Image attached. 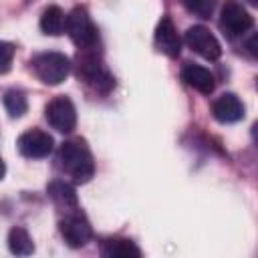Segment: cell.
I'll return each instance as SVG.
<instances>
[{
    "label": "cell",
    "instance_id": "e0dca14e",
    "mask_svg": "<svg viewBox=\"0 0 258 258\" xmlns=\"http://www.w3.org/2000/svg\"><path fill=\"white\" fill-rule=\"evenodd\" d=\"M4 107H6V113H8L12 119L22 117V115L28 111L26 95H24L20 89H8V91L4 93Z\"/></svg>",
    "mask_w": 258,
    "mask_h": 258
},
{
    "label": "cell",
    "instance_id": "7c38bea8",
    "mask_svg": "<svg viewBox=\"0 0 258 258\" xmlns=\"http://www.w3.org/2000/svg\"><path fill=\"white\" fill-rule=\"evenodd\" d=\"M181 79L187 87H191L194 91L202 93V95H210L214 93L216 89V79L214 75L202 67V64H196V62H185L183 69H181Z\"/></svg>",
    "mask_w": 258,
    "mask_h": 258
},
{
    "label": "cell",
    "instance_id": "8992f818",
    "mask_svg": "<svg viewBox=\"0 0 258 258\" xmlns=\"http://www.w3.org/2000/svg\"><path fill=\"white\" fill-rule=\"evenodd\" d=\"M58 232L64 238L67 246H71V248H83L93 238L91 224L79 208L64 212V216L58 220Z\"/></svg>",
    "mask_w": 258,
    "mask_h": 258
},
{
    "label": "cell",
    "instance_id": "5b68a950",
    "mask_svg": "<svg viewBox=\"0 0 258 258\" xmlns=\"http://www.w3.org/2000/svg\"><path fill=\"white\" fill-rule=\"evenodd\" d=\"M254 26L252 14L238 0H226L220 10V28L228 38L246 34Z\"/></svg>",
    "mask_w": 258,
    "mask_h": 258
},
{
    "label": "cell",
    "instance_id": "2e32d148",
    "mask_svg": "<svg viewBox=\"0 0 258 258\" xmlns=\"http://www.w3.org/2000/svg\"><path fill=\"white\" fill-rule=\"evenodd\" d=\"M8 250L16 256H30L34 252V242L22 226H14L8 232Z\"/></svg>",
    "mask_w": 258,
    "mask_h": 258
},
{
    "label": "cell",
    "instance_id": "52a82bcc",
    "mask_svg": "<svg viewBox=\"0 0 258 258\" xmlns=\"http://www.w3.org/2000/svg\"><path fill=\"white\" fill-rule=\"evenodd\" d=\"M44 119L58 133H73L77 127V109L73 101L64 95L50 99L44 107Z\"/></svg>",
    "mask_w": 258,
    "mask_h": 258
},
{
    "label": "cell",
    "instance_id": "ffe728a7",
    "mask_svg": "<svg viewBox=\"0 0 258 258\" xmlns=\"http://www.w3.org/2000/svg\"><path fill=\"white\" fill-rule=\"evenodd\" d=\"M4 173H6V165H4V161H2V157H0V179L4 177Z\"/></svg>",
    "mask_w": 258,
    "mask_h": 258
},
{
    "label": "cell",
    "instance_id": "277c9868",
    "mask_svg": "<svg viewBox=\"0 0 258 258\" xmlns=\"http://www.w3.org/2000/svg\"><path fill=\"white\" fill-rule=\"evenodd\" d=\"M64 32L69 34V38L73 40L75 46H79V50H87V48H95L99 42V30L93 24L87 8L77 6L67 14L64 20Z\"/></svg>",
    "mask_w": 258,
    "mask_h": 258
},
{
    "label": "cell",
    "instance_id": "6da1fadb",
    "mask_svg": "<svg viewBox=\"0 0 258 258\" xmlns=\"http://www.w3.org/2000/svg\"><path fill=\"white\" fill-rule=\"evenodd\" d=\"M56 167L73 179V183H87L95 175V159L85 139H69L56 149Z\"/></svg>",
    "mask_w": 258,
    "mask_h": 258
},
{
    "label": "cell",
    "instance_id": "30bf717a",
    "mask_svg": "<svg viewBox=\"0 0 258 258\" xmlns=\"http://www.w3.org/2000/svg\"><path fill=\"white\" fill-rule=\"evenodd\" d=\"M153 40H155L157 50L163 52L165 56H169V58L179 56V52H181V38L177 34V28H175L173 20L167 14L161 16V20L157 22Z\"/></svg>",
    "mask_w": 258,
    "mask_h": 258
},
{
    "label": "cell",
    "instance_id": "ac0fdd59",
    "mask_svg": "<svg viewBox=\"0 0 258 258\" xmlns=\"http://www.w3.org/2000/svg\"><path fill=\"white\" fill-rule=\"evenodd\" d=\"M185 10L198 18H210L216 6V0H181Z\"/></svg>",
    "mask_w": 258,
    "mask_h": 258
},
{
    "label": "cell",
    "instance_id": "8fae6325",
    "mask_svg": "<svg viewBox=\"0 0 258 258\" xmlns=\"http://www.w3.org/2000/svg\"><path fill=\"white\" fill-rule=\"evenodd\" d=\"M244 103L236 93H222L214 103H212V115L218 123H238L244 119Z\"/></svg>",
    "mask_w": 258,
    "mask_h": 258
},
{
    "label": "cell",
    "instance_id": "4fadbf2b",
    "mask_svg": "<svg viewBox=\"0 0 258 258\" xmlns=\"http://www.w3.org/2000/svg\"><path fill=\"white\" fill-rule=\"evenodd\" d=\"M46 194L48 198L52 200V204L62 210V212H71V210H77L79 208V200H77V191L75 187L64 181V179H52L48 185H46Z\"/></svg>",
    "mask_w": 258,
    "mask_h": 258
},
{
    "label": "cell",
    "instance_id": "44dd1931",
    "mask_svg": "<svg viewBox=\"0 0 258 258\" xmlns=\"http://www.w3.org/2000/svg\"><path fill=\"white\" fill-rule=\"evenodd\" d=\"M244 2H248L250 6H258V0H244Z\"/></svg>",
    "mask_w": 258,
    "mask_h": 258
},
{
    "label": "cell",
    "instance_id": "9a60e30c",
    "mask_svg": "<svg viewBox=\"0 0 258 258\" xmlns=\"http://www.w3.org/2000/svg\"><path fill=\"white\" fill-rule=\"evenodd\" d=\"M64 20H67V16L60 10V6L50 4L40 14V30L48 36H58L64 32Z\"/></svg>",
    "mask_w": 258,
    "mask_h": 258
},
{
    "label": "cell",
    "instance_id": "9c48e42d",
    "mask_svg": "<svg viewBox=\"0 0 258 258\" xmlns=\"http://www.w3.org/2000/svg\"><path fill=\"white\" fill-rule=\"evenodd\" d=\"M16 145H18L20 155H24V157H28V159H42V157H46V155L52 153V149H54V139H52V135H48L46 131L34 127V129L24 131V133L18 137Z\"/></svg>",
    "mask_w": 258,
    "mask_h": 258
},
{
    "label": "cell",
    "instance_id": "d6986e66",
    "mask_svg": "<svg viewBox=\"0 0 258 258\" xmlns=\"http://www.w3.org/2000/svg\"><path fill=\"white\" fill-rule=\"evenodd\" d=\"M14 52H16V46L12 42L0 40V73H8L10 71Z\"/></svg>",
    "mask_w": 258,
    "mask_h": 258
},
{
    "label": "cell",
    "instance_id": "5bb4252c",
    "mask_svg": "<svg viewBox=\"0 0 258 258\" xmlns=\"http://www.w3.org/2000/svg\"><path fill=\"white\" fill-rule=\"evenodd\" d=\"M101 256L105 258H139V246L129 238H105L99 246Z\"/></svg>",
    "mask_w": 258,
    "mask_h": 258
},
{
    "label": "cell",
    "instance_id": "ba28073f",
    "mask_svg": "<svg viewBox=\"0 0 258 258\" xmlns=\"http://www.w3.org/2000/svg\"><path fill=\"white\" fill-rule=\"evenodd\" d=\"M185 44L196 52L200 54L202 58L206 60H218L220 54H222V44L220 40L210 32V28L202 26V24H196V26H189L185 30V36H183Z\"/></svg>",
    "mask_w": 258,
    "mask_h": 258
},
{
    "label": "cell",
    "instance_id": "3957f363",
    "mask_svg": "<svg viewBox=\"0 0 258 258\" xmlns=\"http://www.w3.org/2000/svg\"><path fill=\"white\" fill-rule=\"evenodd\" d=\"M30 69L40 83L54 87V85H60L69 77L71 58L62 52H56V50L40 52V54L30 58Z\"/></svg>",
    "mask_w": 258,
    "mask_h": 258
},
{
    "label": "cell",
    "instance_id": "7a4b0ae2",
    "mask_svg": "<svg viewBox=\"0 0 258 258\" xmlns=\"http://www.w3.org/2000/svg\"><path fill=\"white\" fill-rule=\"evenodd\" d=\"M77 77L89 85L91 89L99 91V93H109L115 87V79L113 75L107 71V67L103 64L101 56L95 52V48H87V50H79L77 56Z\"/></svg>",
    "mask_w": 258,
    "mask_h": 258
}]
</instances>
